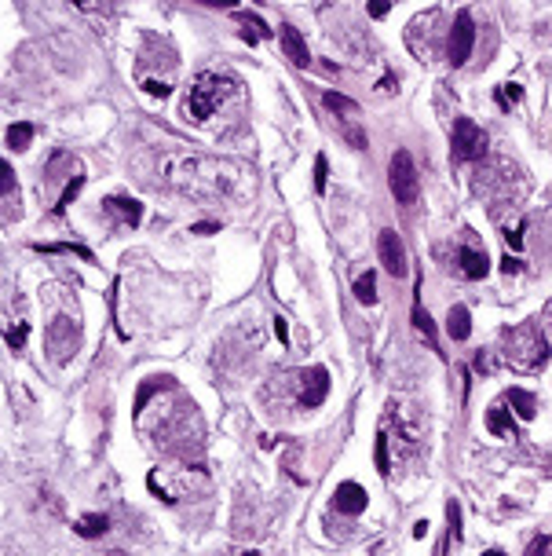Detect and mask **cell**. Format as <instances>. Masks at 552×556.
I'll use <instances>...</instances> for the list:
<instances>
[{
	"label": "cell",
	"mask_w": 552,
	"mask_h": 556,
	"mask_svg": "<svg viewBox=\"0 0 552 556\" xmlns=\"http://www.w3.org/2000/svg\"><path fill=\"white\" fill-rule=\"evenodd\" d=\"M494 362L512 373H541L548 362V340L538 323L505 326L494 348Z\"/></svg>",
	"instance_id": "cell-1"
},
{
	"label": "cell",
	"mask_w": 552,
	"mask_h": 556,
	"mask_svg": "<svg viewBox=\"0 0 552 556\" xmlns=\"http://www.w3.org/2000/svg\"><path fill=\"white\" fill-rule=\"evenodd\" d=\"M230 88H235V81L230 77H220V74H198V81L190 84V92H187V103H183V110L190 121H209L212 110L230 95Z\"/></svg>",
	"instance_id": "cell-2"
},
{
	"label": "cell",
	"mask_w": 552,
	"mask_h": 556,
	"mask_svg": "<svg viewBox=\"0 0 552 556\" xmlns=\"http://www.w3.org/2000/svg\"><path fill=\"white\" fill-rule=\"evenodd\" d=\"M388 187L399 205H413L421 195V176H417V165L410 151H395L392 165H388Z\"/></svg>",
	"instance_id": "cell-3"
},
{
	"label": "cell",
	"mask_w": 552,
	"mask_h": 556,
	"mask_svg": "<svg viewBox=\"0 0 552 556\" xmlns=\"http://www.w3.org/2000/svg\"><path fill=\"white\" fill-rule=\"evenodd\" d=\"M286 381L293 384V395H296V406H300V410H315V406H322L326 395H329V373L322 366L296 370Z\"/></svg>",
	"instance_id": "cell-4"
},
{
	"label": "cell",
	"mask_w": 552,
	"mask_h": 556,
	"mask_svg": "<svg viewBox=\"0 0 552 556\" xmlns=\"http://www.w3.org/2000/svg\"><path fill=\"white\" fill-rule=\"evenodd\" d=\"M450 151H454V161H479L486 154V132L472 117H457L450 132Z\"/></svg>",
	"instance_id": "cell-5"
},
{
	"label": "cell",
	"mask_w": 552,
	"mask_h": 556,
	"mask_svg": "<svg viewBox=\"0 0 552 556\" xmlns=\"http://www.w3.org/2000/svg\"><path fill=\"white\" fill-rule=\"evenodd\" d=\"M45 344H48L55 362H66L77 352V344H81V326L70 323V318H52L48 333H45Z\"/></svg>",
	"instance_id": "cell-6"
},
{
	"label": "cell",
	"mask_w": 552,
	"mask_h": 556,
	"mask_svg": "<svg viewBox=\"0 0 552 556\" xmlns=\"http://www.w3.org/2000/svg\"><path fill=\"white\" fill-rule=\"evenodd\" d=\"M476 48V23H472V11H457L454 26H450V45H447V55H450V66H464Z\"/></svg>",
	"instance_id": "cell-7"
},
{
	"label": "cell",
	"mask_w": 552,
	"mask_h": 556,
	"mask_svg": "<svg viewBox=\"0 0 552 556\" xmlns=\"http://www.w3.org/2000/svg\"><path fill=\"white\" fill-rule=\"evenodd\" d=\"M377 253H380V264H384V271H388L392 278H406L410 256H406V245H402V238H399L395 231H380Z\"/></svg>",
	"instance_id": "cell-8"
},
{
	"label": "cell",
	"mask_w": 552,
	"mask_h": 556,
	"mask_svg": "<svg viewBox=\"0 0 552 556\" xmlns=\"http://www.w3.org/2000/svg\"><path fill=\"white\" fill-rule=\"evenodd\" d=\"M457 267H461V274H464V278L479 282V278H486V271H491V256H486V249H483V245L464 242V245L457 249Z\"/></svg>",
	"instance_id": "cell-9"
},
{
	"label": "cell",
	"mask_w": 552,
	"mask_h": 556,
	"mask_svg": "<svg viewBox=\"0 0 552 556\" xmlns=\"http://www.w3.org/2000/svg\"><path fill=\"white\" fill-rule=\"evenodd\" d=\"M366 502H370L366 490L358 487V483H351V480L333 490V509L344 512V516H358V512H366Z\"/></svg>",
	"instance_id": "cell-10"
},
{
	"label": "cell",
	"mask_w": 552,
	"mask_h": 556,
	"mask_svg": "<svg viewBox=\"0 0 552 556\" xmlns=\"http://www.w3.org/2000/svg\"><path fill=\"white\" fill-rule=\"evenodd\" d=\"M102 212H106V216H114L117 224H124V227H136V224L143 220V205H139L136 198H124V195L106 198V202H102Z\"/></svg>",
	"instance_id": "cell-11"
},
{
	"label": "cell",
	"mask_w": 552,
	"mask_h": 556,
	"mask_svg": "<svg viewBox=\"0 0 552 556\" xmlns=\"http://www.w3.org/2000/svg\"><path fill=\"white\" fill-rule=\"evenodd\" d=\"M278 37H282V52H286V59L293 62V66H307L311 52H307V40L300 37V30H296V26H282Z\"/></svg>",
	"instance_id": "cell-12"
},
{
	"label": "cell",
	"mask_w": 552,
	"mask_h": 556,
	"mask_svg": "<svg viewBox=\"0 0 552 556\" xmlns=\"http://www.w3.org/2000/svg\"><path fill=\"white\" fill-rule=\"evenodd\" d=\"M486 429H491L494 436H501V439H519L516 421H512V414H508L501 402H494L491 410H486Z\"/></svg>",
	"instance_id": "cell-13"
},
{
	"label": "cell",
	"mask_w": 552,
	"mask_h": 556,
	"mask_svg": "<svg viewBox=\"0 0 552 556\" xmlns=\"http://www.w3.org/2000/svg\"><path fill=\"white\" fill-rule=\"evenodd\" d=\"M447 333H450L454 340H469V333H472V315H469V308H464V304H454V308H450V315H447Z\"/></svg>",
	"instance_id": "cell-14"
},
{
	"label": "cell",
	"mask_w": 552,
	"mask_h": 556,
	"mask_svg": "<svg viewBox=\"0 0 552 556\" xmlns=\"http://www.w3.org/2000/svg\"><path fill=\"white\" fill-rule=\"evenodd\" d=\"M505 402H512V410L523 417V421H530L538 414V399H534V392H527V388H508L505 392Z\"/></svg>",
	"instance_id": "cell-15"
},
{
	"label": "cell",
	"mask_w": 552,
	"mask_h": 556,
	"mask_svg": "<svg viewBox=\"0 0 552 556\" xmlns=\"http://www.w3.org/2000/svg\"><path fill=\"white\" fill-rule=\"evenodd\" d=\"M74 531L81 534V538H99V534L110 531V520H106L102 512H88V516H81V520L74 523Z\"/></svg>",
	"instance_id": "cell-16"
},
{
	"label": "cell",
	"mask_w": 552,
	"mask_h": 556,
	"mask_svg": "<svg viewBox=\"0 0 552 556\" xmlns=\"http://www.w3.org/2000/svg\"><path fill=\"white\" fill-rule=\"evenodd\" d=\"M33 143V124L30 121H18L8 128V146L11 151H26V146Z\"/></svg>",
	"instance_id": "cell-17"
},
{
	"label": "cell",
	"mask_w": 552,
	"mask_h": 556,
	"mask_svg": "<svg viewBox=\"0 0 552 556\" xmlns=\"http://www.w3.org/2000/svg\"><path fill=\"white\" fill-rule=\"evenodd\" d=\"M168 384H172V377H151V381H146L143 388H139V395H136V406H132V414H143V406L151 402V395H154V392H161V388H168Z\"/></svg>",
	"instance_id": "cell-18"
},
{
	"label": "cell",
	"mask_w": 552,
	"mask_h": 556,
	"mask_svg": "<svg viewBox=\"0 0 552 556\" xmlns=\"http://www.w3.org/2000/svg\"><path fill=\"white\" fill-rule=\"evenodd\" d=\"M373 458H377V473L388 480V476H392V443H388L384 432H377V451H373Z\"/></svg>",
	"instance_id": "cell-19"
},
{
	"label": "cell",
	"mask_w": 552,
	"mask_h": 556,
	"mask_svg": "<svg viewBox=\"0 0 552 556\" xmlns=\"http://www.w3.org/2000/svg\"><path fill=\"white\" fill-rule=\"evenodd\" d=\"M322 103H326V110H333V114H348V117L358 114V103L348 99V95H341V92H326Z\"/></svg>",
	"instance_id": "cell-20"
},
{
	"label": "cell",
	"mask_w": 552,
	"mask_h": 556,
	"mask_svg": "<svg viewBox=\"0 0 552 556\" xmlns=\"http://www.w3.org/2000/svg\"><path fill=\"white\" fill-rule=\"evenodd\" d=\"M355 296H358V304H377V274L373 271H366L355 282Z\"/></svg>",
	"instance_id": "cell-21"
},
{
	"label": "cell",
	"mask_w": 552,
	"mask_h": 556,
	"mask_svg": "<svg viewBox=\"0 0 552 556\" xmlns=\"http://www.w3.org/2000/svg\"><path fill=\"white\" fill-rule=\"evenodd\" d=\"M37 253H74V256H81L84 264H92L95 256H92V249H84V245H74V242H55V245H33Z\"/></svg>",
	"instance_id": "cell-22"
},
{
	"label": "cell",
	"mask_w": 552,
	"mask_h": 556,
	"mask_svg": "<svg viewBox=\"0 0 552 556\" xmlns=\"http://www.w3.org/2000/svg\"><path fill=\"white\" fill-rule=\"evenodd\" d=\"M413 323H417V330L428 337V348L432 352H439V340H435V326H432V318H428V311H421V304H413Z\"/></svg>",
	"instance_id": "cell-23"
},
{
	"label": "cell",
	"mask_w": 552,
	"mask_h": 556,
	"mask_svg": "<svg viewBox=\"0 0 552 556\" xmlns=\"http://www.w3.org/2000/svg\"><path fill=\"white\" fill-rule=\"evenodd\" d=\"M81 187H84V176H74V180L66 183V190H62V195H59V202H55V216H62V212L70 209V202L81 195Z\"/></svg>",
	"instance_id": "cell-24"
},
{
	"label": "cell",
	"mask_w": 552,
	"mask_h": 556,
	"mask_svg": "<svg viewBox=\"0 0 552 556\" xmlns=\"http://www.w3.org/2000/svg\"><path fill=\"white\" fill-rule=\"evenodd\" d=\"M26 337H30V323H18L15 330L4 333V340H8V348H11V352H23V348H26Z\"/></svg>",
	"instance_id": "cell-25"
},
{
	"label": "cell",
	"mask_w": 552,
	"mask_h": 556,
	"mask_svg": "<svg viewBox=\"0 0 552 556\" xmlns=\"http://www.w3.org/2000/svg\"><path fill=\"white\" fill-rule=\"evenodd\" d=\"M519 99H523L519 84H501V88H498V106H501V110H508V106L519 103Z\"/></svg>",
	"instance_id": "cell-26"
},
{
	"label": "cell",
	"mask_w": 552,
	"mask_h": 556,
	"mask_svg": "<svg viewBox=\"0 0 552 556\" xmlns=\"http://www.w3.org/2000/svg\"><path fill=\"white\" fill-rule=\"evenodd\" d=\"M326 183H329V161H326V154H318L315 158V190L318 195L326 190Z\"/></svg>",
	"instance_id": "cell-27"
},
{
	"label": "cell",
	"mask_w": 552,
	"mask_h": 556,
	"mask_svg": "<svg viewBox=\"0 0 552 556\" xmlns=\"http://www.w3.org/2000/svg\"><path fill=\"white\" fill-rule=\"evenodd\" d=\"M11 190H15V173H11V165L0 158V198L11 195Z\"/></svg>",
	"instance_id": "cell-28"
},
{
	"label": "cell",
	"mask_w": 552,
	"mask_h": 556,
	"mask_svg": "<svg viewBox=\"0 0 552 556\" xmlns=\"http://www.w3.org/2000/svg\"><path fill=\"white\" fill-rule=\"evenodd\" d=\"M472 366H476V373H494V370H498V362H494V352H479Z\"/></svg>",
	"instance_id": "cell-29"
},
{
	"label": "cell",
	"mask_w": 552,
	"mask_h": 556,
	"mask_svg": "<svg viewBox=\"0 0 552 556\" xmlns=\"http://www.w3.org/2000/svg\"><path fill=\"white\" fill-rule=\"evenodd\" d=\"M344 139H348V143L355 146V151H366V132H363V128L348 124V128H344Z\"/></svg>",
	"instance_id": "cell-30"
},
{
	"label": "cell",
	"mask_w": 552,
	"mask_h": 556,
	"mask_svg": "<svg viewBox=\"0 0 552 556\" xmlns=\"http://www.w3.org/2000/svg\"><path fill=\"white\" fill-rule=\"evenodd\" d=\"M548 549H552V538H548V534H541V538H534V542H530L527 556H545Z\"/></svg>",
	"instance_id": "cell-31"
},
{
	"label": "cell",
	"mask_w": 552,
	"mask_h": 556,
	"mask_svg": "<svg viewBox=\"0 0 552 556\" xmlns=\"http://www.w3.org/2000/svg\"><path fill=\"white\" fill-rule=\"evenodd\" d=\"M143 88H146V95H161V99H165L168 92H172L165 81H143Z\"/></svg>",
	"instance_id": "cell-32"
},
{
	"label": "cell",
	"mask_w": 552,
	"mask_h": 556,
	"mask_svg": "<svg viewBox=\"0 0 552 556\" xmlns=\"http://www.w3.org/2000/svg\"><path fill=\"white\" fill-rule=\"evenodd\" d=\"M501 271H505V274H516V271H519V260H516L512 253H508L505 260H501Z\"/></svg>",
	"instance_id": "cell-33"
},
{
	"label": "cell",
	"mask_w": 552,
	"mask_h": 556,
	"mask_svg": "<svg viewBox=\"0 0 552 556\" xmlns=\"http://www.w3.org/2000/svg\"><path fill=\"white\" fill-rule=\"evenodd\" d=\"M274 333H278L282 344H289V326H286V318H274Z\"/></svg>",
	"instance_id": "cell-34"
},
{
	"label": "cell",
	"mask_w": 552,
	"mask_h": 556,
	"mask_svg": "<svg viewBox=\"0 0 552 556\" xmlns=\"http://www.w3.org/2000/svg\"><path fill=\"white\" fill-rule=\"evenodd\" d=\"M220 231V224H194L190 227V234H216Z\"/></svg>",
	"instance_id": "cell-35"
},
{
	"label": "cell",
	"mask_w": 552,
	"mask_h": 556,
	"mask_svg": "<svg viewBox=\"0 0 552 556\" xmlns=\"http://www.w3.org/2000/svg\"><path fill=\"white\" fill-rule=\"evenodd\" d=\"M388 11H392V4H384V0H380V4H370V15H373V18H384Z\"/></svg>",
	"instance_id": "cell-36"
},
{
	"label": "cell",
	"mask_w": 552,
	"mask_h": 556,
	"mask_svg": "<svg viewBox=\"0 0 552 556\" xmlns=\"http://www.w3.org/2000/svg\"><path fill=\"white\" fill-rule=\"evenodd\" d=\"M545 330H548V337H552V301L545 304Z\"/></svg>",
	"instance_id": "cell-37"
},
{
	"label": "cell",
	"mask_w": 552,
	"mask_h": 556,
	"mask_svg": "<svg viewBox=\"0 0 552 556\" xmlns=\"http://www.w3.org/2000/svg\"><path fill=\"white\" fill-rule=\"evenodd\" d=\"M424 534H428V523H424V520H421V523L413 527V538H424Z\"/></svg>",
	"instance_id": "cell-38"
},
{
	"label": "cell",
	"mask_w": 552,
	"mask_h": 556,
	"mask_svg": "<svg viewBox=\"0 0 552 556\" xmlns=\"http://www.w3.org/2000/svg\"><path fill=\"white\" fill-rule=\"evenodd\" d=\"M486 556H505V552H501V549H491V552H486Z\"/></svg>",
	"instance_id": "cell-39"
}]
</instances>
